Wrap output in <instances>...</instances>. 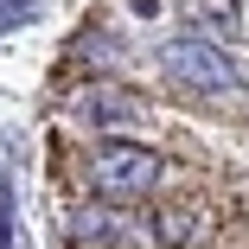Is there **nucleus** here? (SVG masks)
<instances>
[{
	"label": "nucleus",
	"mask_w": 249,
	"mask_h": 249,
	"mask_svg": "<svg viewBox=\"0 0 249 249\" xmlns=\"http://www.w3.org/2000/svg\"><path fill=\"white\" fill-rule=\"evenodd\" d=\"M211 236V211L198 198H154L128 224V249H198Z\"/></svg>",
	"instance_id": "obj_2"
},
{
	"label": "nucleus",
	"mask_w": 249,
	"mask_h": 249,
	"mask_svg": "<svg viewBox=\"0 0 249 249\" xmlns=\"http://www.w3.org/2000/svg\"><path fill=\"white\" fill-rule=\"evenodd\" d=\"M185 13H192V26H205L198 38L224 45V52L249 32V26H243V0H185Z\"/></svg>",
	"instance_id": "obj_4"
},
{
	"label": "nucleus",
	"mask_w": 249,
	"mask_h": 249,
	"mask_svg": "<svg viewBox=\"0 0 249 249\" xmlns=\"http://www.w3.org/2000/svg\"><path fill=\"white\" fill-rule=\"evenodd\" d=\"M173 166L154 154V147H134V141H96L83 154V185L103 198V205H122V211H141L166 192Z\"/></svg>",
	"instance_id": "obj_1"
},
{
	"label": "nucleus",
	"mask_w": 249,
	"mask_h": 249,
	"mask_svg": "<svg viewBox=\"0 0 249 249\" xmlns=\"http://www.w3.org/2000/svg\"><path fill=\"white\" fill-rule=\"evenodd\" d=\"M160 71L179 83V89H192V96H230L236 89V64H230V52L224 45H211V38H173L166 52H160Z\"/></svg>",
	"instance_id": "obj_3"
}]
</instances>
